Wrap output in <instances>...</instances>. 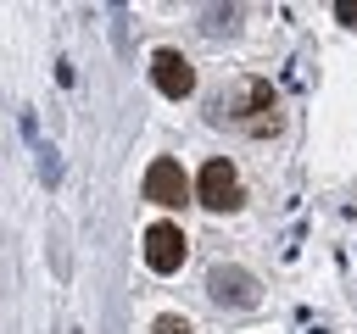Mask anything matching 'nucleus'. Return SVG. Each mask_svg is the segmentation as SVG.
Listing matches in <instances>:
<instances>
[{
	"label": "nucleus",
	"mask_w": 357,
	"mask_h": 334,
	"mask_svg": "<svg viewBox=\"0 0 357 334\" xmlns=\"http://www.w3.org/2000/svg\"><path fill=\"white\" fill-rule=\"evenodd\" d=\"M218 117L234 122L240 134H273V128H279V100H273V89H268L262 78H245V84L229 95V106L218 100Z\"/></svg>",
	"instance_id": "nucleus-1"
},
{
	"label": "nucleus",
	"mask_w": 357,
	"mask_h": 334,
	"mask_svg": "<svg viewBox=\"0 0 357 334\" xmlns=\"http://www.w3.org/2000/svg\"><path fill=\"white\" fill-rule=\"evenodd\" d=\"M195 195H201L206 212H234V206H240V173H234V161L212 156V161L201 167V178H195Z\"/></svg>",
	"instance_id": "nucleus-2"
},
{
	"label": "nucleus",
	"mask_w": 357,
	"mask_h": 334,
	"mask_svg": "<svg viewBox=\"0 0 357 334\" xmlns=\"http://www.w3.org/2000/svg\"><path fill=\"white\" fill-rule=\"evenodd\" d=\"M184 256H190V239H184L178 223H151L145 228V267L151 273H178Z\"/></svg>",
	"instance_id": "nucleus-3"
},
{
	"label": "nucleus",
	"mask_w": 357,
	"mask_h": 334,
	"mask_svg": "<svg viewBox=\"0 0 357 334\" xmlns=\"http://www.w3.org/2000/svg\"><path fill=\"white\" fill-rule=\"evenodd\" d=\"M145 200L151 206H184L190 200V178H184V167L173 156H156L145 167Z\"/></svg>",
	"instance_id": "nucleus-4"
},
{
	"label": "nucleus",
	"mask_w": 357,
	"mask_h": 334,
	"mask_svg": "<svg viewBox=\"0 0 357 334\" xmlns=\"http://www.w3.org/2000/svg\"><path fill=\"white\" fill-rule=\"evenodd\" d=\"M151 78H156V89H162L167 100H184V95L195 89V67H190V56H178V50H156V56H151Z\"/></svg>",
	"instance_id": "nucleus-5"
},
{
	"label": "nucleus",
	"mask_w": 357,
	"mask_h": 334,
	"mask_svg": "<svg viewBox=\"0 0 357 334\" xmlns=\"http://www.w3.org/2000/svg\"><path fill=\"white\" fill-rule=\"evenodd\" d=\"M212 295H218V301H234V306H251V301H257V284H251V273H240V267H218V273H212Z\"/></svg>",
	"instance_id": "nucleus-6"
},
{
	"label": "nucleus",
	"mask_w": 357,
	"mask_h": 334,
	"mask_svg": "<svg viewBox=\"0 0 357 334\" xmlns=\"http://www.w3.org/2000/svg\"><path fill=\"white\" fill-rule=\"evenodd\" d=\"M151 334H190V323H184V317H173V312H167V317H156V328H151Z\"/></svg>",
	"instance_id": "nucleus-7"
},
{
	"label": "nucleus",
	"mask_w": 357,
	"mask_h": 334,
	"mask_svg": "<svg viewBox=\"0 0 357 334\" xmlns=\"http://www.w3.org/2000/svg\"><path fill=\"white\" fill-rule=\"evenodd\" d=\"M335 17H340V22H357V0H340V6H335Z\"/></svg>",
	"instance_id": "nucleus-8"
}]
</instances>
